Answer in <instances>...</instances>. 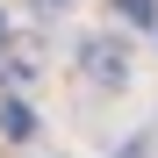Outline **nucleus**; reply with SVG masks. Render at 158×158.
Instances as JSON below:
<instances>
[{"label": "nucleus", "instance_id": "1", "mask_svg": "<svg viewBox=\"0 0 158 158\" xmlns=\"http://www.w3.org/2000/svg\"><path fill=\"white\" fill-rule=\"evenodd\" d=\"M79 58H86V79H101V86H122V79H129V65H122L115 43H86Z\"/></svg>", "mask_w": 158, "mask_h": 158}, {"label": "nucleus", "instance_id": "2", "mask_svg": "<svg viewBox=\"0 0 158 158\" xmlns=\"http://www.w3.org/2000/svg\"><path fill=\"white\" fill-rule=\"evenodd\" d=\"M36 115H29V101H0V137H29Z\"/></svg>", "mask_w": 158, "mask_h": 158}, {"label": "nucleus", "instance_id": "3", "mask_svg": "<svg viewBox=\"0 0 158 158\" xmlns=\"http://www.w3.org/2000/svg\"><path fill=\"white\" fill-rule=\"evenodd\" d=\"M115 7L137 22V29H151V22H158V0H115Z\"/></svg>", "mask_w": 158, "mask_h": 158}, {"label": "nucleus", "instance_id": "4", "mask_svg": "<svg viewBox=\"0 0 158 158\" xmlns=\"http://www.w3.org/2000/svg\"><path fill=\"white\" fill-rule=\"evenodd\" d=\"M43 7H65V0H43Z\"/></svg>", "mask_w": 158, "mask_h": 158}, {"label": "nucleus", "instance_id": "5", "mask_svg": "<svg viewBox=\"0 0 158 158\" xmlns=\"http://www.w3.org/2000/svg\"><path fill=\"white\" fill-rule=\"evenodd\" d=\"M0 29H7V22H0Z\"/></svg>", "mask_w": 158, "mask_h": 158}]
</instances>
